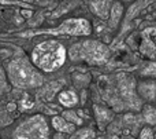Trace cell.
<instances>
[{
	"label": "cell",
	"instance_id": "ac0fdd59",
	"mask_svg": "<svg viewBox=\"0 0 156 139\" xmlns=\"http://www.w3.org/2000/svg\"><path fill=\"white\" fill-rule=\"evenodd\" d=\"M22 15L29 17V15H32V13H29V10H22Z\"/></svg>",
	"mask_w": 156,
	"mask_h": 139
},
{
	"label": "cell",
	"instance_id": "ba28073f",
	"mask_svg": "<svg viewBox=\"0 0 156 139\" xmlns=\"http://www.w3.org/2000/svg\"><path fill=\"white\" fill-rule=\"evenodd\" d=\"M90 7L93 8L94 14H97L100 18L105 19L110 17L112 4H111L110 2H93V3H90Z\"/></svg>",
	"mask_w": 156,
	"mask_h": 139
},
{
	"label": "cell",
	"instance_id": "4fadbf2b",
	"mask_svg": "<svg viewBox=\"0 0 156 139\" xmlns=\"http://www.w3.org/2000/svg\"><path fill=\"white\" fill-rule=\"evenodd\" d=\"M96 138V132L92 128H83L77 131L70 139H94Z\"/></svg>",
	"mask_w": 156,
	"mask_h": 139
},
{
	"label": "cell",
	"instance_id": "e0dca14e",
	"mask_svg": "<svg viewBox=\"0 0 156 139\" xmlns=\"http://www.w3.org/2000/svg\"><path fill=\"white\" fill-rule=\"evenodd\" d=\"M30 107H33V102L30 101L29 98L22 99L21 101V109L22 110H27V109H30Z\"/></svg>",
	"mask_w": 156,
	"mask_h": 139
},
{
	"label": "cell",
	"instance_id": "8fae6325",
	"mask_svg": "<svg viewBox=\"0 0 156 139\" xmlns=\"http://www.w3.org/2000/svg\"><path fill=\"white\" fill-rule=\"evenodd\" d=\"M143 117L147 124L156 126V107L151 106V105H145L143 109Z\"/></svg>",
	"mask_w": 156,
	"mask_h": 139
},
{
	"label": "cell",
	"instance_id": "30bf717a",
	"mask_svg": "<svg viewBox=\"0 0 156 139\" xmlns=\"http://www.w3.org/2000/svg\"><path fill=\"white\" fill-rule=\"evenodd\" d=\"M122 14H123V7L121 3H114L112 8H111V14H110V26L115 28L118 25L119 19H121Z\"/></svg>",
	"mask_w": 156,
	"mask_h": 139
},
{
	"label": "cell",
	"instance_id": "5bb4252c",
	"mask_svg": "<svg viewBox=\"0 0 156 139\" xmlns=\"http://www.w3.org/2000/svg\"><path fill=\"white\" fill-rule=\"evenodd\" d=\"M62 117H63V118H66V120H67L69 123L74 124V126H81V124H82V120H81V117H78L77 113L70 112V110H67V112H63Z\"/></svg>",
	"mask_w": 156,
	"mask_h": 139
},
{
	"label": "cell",
	"instance_id": "2e32d148",
	"mask_svg": "<svg viewBox=\"0 0 156 139\" xmlns=\"http://www.w3.org/2000/svg\"><path fill=\"white\" fill-rule=\"evenodd\" d=\"M138 139H154V131L151 127H144L140 132Z\"/></svg>",
	"mask_w": 156,
	"mask_h": 139
},
{
	"label": "cell",
	"instance_id": "9c48e42d",
	"mask_svg": "<svg viewBox=\"0 0 156 139\" xmlns=\"http://www.w3.org/2000/svg\"><path fill=\"white\" fill-rule=\"evenodd\" d=\"M59 102L66 107H73L78 103V95L76 94V91H62L59 94Z\"/></svg>",
	"mask_w": 156,
	"mask_h": 139
},
{
	"label": "cell",
	"instance_id": "6da1fadb",
	"mask_svg": "<svg viewBox=\"0 0 156 139\" xmlns=\"http://www.w3.org/2000/svg\"><path fill=\"white\" fill-rule=\"evenodd\" d=\"M66 48L56 40H47L37 44L32 51V62L44 72L58 70L66 62Z\"/></svg>",
	"mask_w": 156,
	"mask_h": 139
},
{
	"label": "cell",
	"instance_id": "3957f363",
	"mask_svg": "<svg viewBox=\"0 0 156 139\" xmlns=\"http://www.w3.org/2000/svg\"><path fill=\"white\" fill-rule=\"evenodd\" d=\"M48 126L43 116H33L14 131V139H48Z\"/></svg>",
	"mask_w": 156,
	"mask_h": 139
},
{
	"label": "cell",
	"instance_id": "8992f818",
	"mask_svg": "<svg viewBox=\"0 0 156 139\" xmlns=\"http://www.w3.org/2000/svg\"><path fill=\"white\" fill-rule=\"evenodd\" d=\"M137 91L145 101H155L156 98V81L154 80H145L138 83Z\"/></svg>",
	"mask_w": 156,
	"mask_h": 139
},
{
	"label": "cell",
	"instance_id": "d6986e66",
	"mask_svg": "<svg viewBox=\"0 0 156 139\" xmlns=\"http://www.w3.org/2000/svg\"><path fill=\"white\" fill-rule=\"evenodd\" d=\"M8 109H10V110L15 109V105H14V103H10V105H8Z\"/></svg>",
	"mask_w": 156,
	"mask_h": 139
},
{
	"label": "cell",
	"instance_id": "9a60e30c",
	"mask_svg": "<svg viewBox=\"0 0 156 139\" xmlns=\"http://www.w3.org/2000/svg\"><path fill=\"white\" fill-rule=\"evenodd\" d=\"M143 76H149V77H156V62L154 63H149L145 69H143L141 72Z\"/></svg>",
	"mask_w": 156,
	"mask_h": 139
},
{
	"label": "cell",
	"instance_id": "7a4b0ae2",
	"mask_svg": "<svg viewBox=\"0 0 156 139\" xmlns=\"http://www.w3.org/2000/svg\"><path fill=\"white\" fill-rule=\"evenodd\" d=\"M8 77L15 87L29 88L37 87L43 83L41 76L33 69L26 59H14L7 68Z\"/></svg>",
	"mask_w": 156,
	"mask_h": 139
},
{
	"label": "cell",
	"instance_id": "7c38bea8",
	"mask_svg": "<svg viewBox=\"0 0 156 139\" xmlns=\"http://www.w3.org/2000/svg\"><path fill=\"white\" fill-rule=\"evenodd\" d=\"M94 113H96V117H97V120H99L100 126H103L104 123H108V121L112 118V113L108 109H104V107L94 106Z\"/></svg>",
	"mask_w": 156,
	"mask_h": 139
},
{
	"label": "cell",
	"instance_id": "277c9868",
	"mask_svg": "<svg viewBox=\"0 0 156 139\" xmlns=\"http://www.w3.org/2000/svg\"><path fill=\"white\" fill-rule=\"evenodd\" d=\"M71 58L86 59L90 63H103L108 58V50L104 44L99 41H85V43H80L76 48H73Z\"/></svg>",
	"mask_w": 156,
	"mask_h": 139
},
{
	"label": "cell",
	"instance_id": "52a82bcc",
	"mask_svg": "<svg viewBox=\"0 0 156 139\" xmlns=\"http://www.w3.org/2000/svg\"><path fill=\"white\" fill-rule=\"evenodd\" d=\"M52 127H54L58 132H60V134H63V132L71 134V132H74V130H76V126L69 123L62 116H55V117L52 118Z\"/></svg>",
	"mask_w": 156,
	"mask_h": 139
},
{
	"label": "cell",
	"instance_id": "5b68a950",
	"mask_svg": "<svg viewBox=\"0 0 156 139\" xmlns=\"http://www.w3.org/2000/svg\"><path fill=\"white\" fill-rule=\"evenodd\" d=\"M92 32V26L88 19L83 18H70L65 21L60 26L52 30H45V33L52 35H73V36H88Z\"/></svg>",
	"mask_w": 156,
	"mask_h": 139
}]
</instances>
